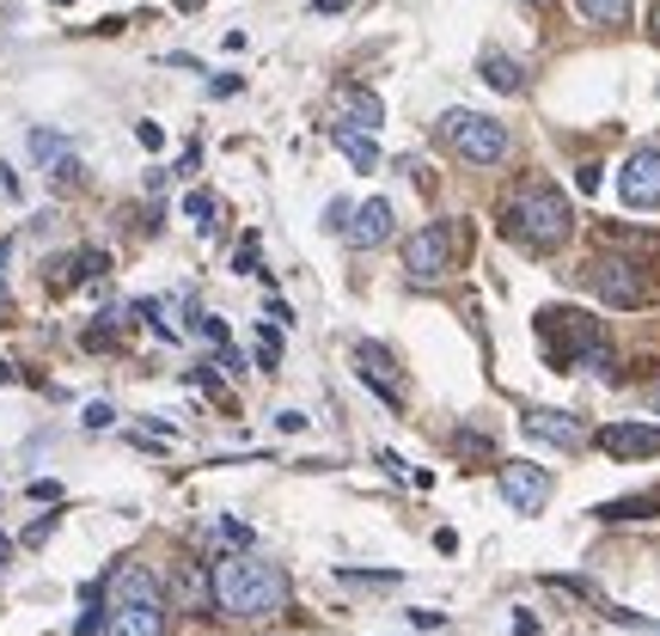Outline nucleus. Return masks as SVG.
<instances>
[{
  "instance_id": "1a4fd4ad",
  "label": "nucleus",
  "mask_w": 660,
  "mask_h": 636,
  "mask_svg": "<svg viewBox=\"0 0 660 636\" xmlns=\"http://www.w3.org/2000/svg\"><path fill=\"white\" fill-rule=\"evenodd\" d=\"M520 428H526L532 441H544V447H563V453H582L587 447V423L568 411H526L520 416Z\"/></svg>"
},
{
  "instance_id": "20e7f679",
  "label": "nucleus",
  "mask_w": 660,
  "mask_h": 636,
  "mask_svg": "<svg viewBox=\"0 0 660 636\" xmlns=\"http://www.w3.org/2000/svg\"><path fill=\"white\" fill-rule=\"evenodd\" d=\"M453 264H459V226H453V221H428L423 233L404 239V269H409V282H440Z\"/></svg>"
},
{
  "instance_id": "2eb2a0df",
  "label": "nucleus",
  "mask_w": 660,
  "mask_h": 636,
  "mask_svg": "<svg viewBox=\"0 0 660 636\" xmlns=\"http://www.w3.org/2000/svg\"><path fill=\"white\" fill-rule=\"evenodd\" d=\"M330 141H337V147L349 153V166H355V172H373V166H380V147H373V135L343 129V123H330Z\"/></svg>"
},
{
  "instance_id": "aec40b11",
  "label": "nucleus",
  "mask_w": 660,
  "mask_h": 636,
  "mask_svg": "<svg viewBox=\"0 0 660 636\" xmlns=\"http://www.w3.org/2000/svg\"><path fill=\"white\" fill-rule=\"evenodd\" d=\"M98 594H105V587H86V612H79V618H74V636H98V630H105V606H98Z\"/></svg>"
},
{
  "instance_id": "c85d7f7f",
  "label": "nucleus",
  "mask_w": 660,
  "mask_h": 636,
  "mask_svg": "<svg viewBox=\"0 0 660 636\" xmlns=\"http://www.w3.org/2000/svg\"><path fill=\"white\" fill-rule=\"evenodd\" d=\"M135 141H141V147H159V141H166V129H159V123H135Z\"/></svg>"
},
{
  "instance_id": "39448f33",
  "label": "nucleus",
  "mask_w": 660,
  "mask_h": 636,
  "mask_svg": "<svg viewBox=\"0 0 660 636\" xmlns=\"http://www.w3.org/2000/svg\"><path fill=\"white\" fill-rule=\"evenodd\" d=\"M587 288L606 306H648V282L636 276L630 257H599V264H587Z\"/></svg>"
},
{
  "instance_id": "f3484780",
  "label": "nucleus",
  "mask_w": 660,
  "mask_h": 636,
  "mask_svg": "<svg viewBox=\"0 0 660 636\" xmlns=\"http://www.w3.org/2000/svg\"><path fill=\"white\" fill-rule=\"evenodd\" d=\"M599 520H654L660 515V490H648V496H624V502H606V508H594Z\"/></svg>"
},
{
  "instance_id": "6ab92c4d",
  "label": "nucleus",
  "mask_w": 660,
  "mask_h": 636,
  "mask_svg": "<svg viewBox=\"0 0 660 636\" xmlns=\"http://www.w3.org/2000/svg\"><path fill=\"white\" fill-rule=\"evenodd\" d=\"M483 80L496 93H520V67L508 62V55H483Z\"/></svg>"
},
{
  "instance_id": "ddd939ff",
  "label": "nucleus",
  "mask_w": 660,
  "mask_h": 636,
  "mask_svg": "<svg viewBox=\"0 0 660 636\" xmlns=\"http://www.w3.org/2000/svg\"><path fill=\"white\" fill-rule=\"evenodd\" d=\"M355 368H361V380H368L373 392H380L385 404H392V411H397V404H404V380H397V361L385 356V349L361 343V349H355Z\"/></svg>"
},
{
  "instance_id": "2f4dec72",
  "label": "nucleus",
  "mask_w": 660,
  "mask_h": 636,
  "mask_svg": "<svg viewBox=\"0 0 660 636\" xmlns=\"http://www.w3.org/2000/svg\"><path fill=\"white\" fill-rule=\"evenodd\" d=\"M648 411H660V385H648Z\"/></svg>"
},
{
  "instance_id": "c9c22d12",
  "label": "nucleus",
  "mask_w": 660,
  "mask_h": 636,
  "mask_svg": "<svg viewBox=\"0 0 660 636\" xmlns=\"http://www.w3.org/2000/svg\"><path fill=\"white\" fill-rule=\"evenodd\" d=\"M532 7H551V0H532Z\"/></svg>"
},
{
  "instance_id": "4be33fe9",
  "label": "nucleus",
  "mask_w": 660,
  "mask_h": 636,
  "mask_svg": "<svg viewBox=\"0 0 660 636\" xmlns=\"http://www.w3.org/2000/svg\"><path fill=\"white\" fill-rule=\"evenodd\" d=\"M184 214H190V221H202V226H209V214H214V197H209V190H190V197H184Z\"/></svg>"
},
{
  "instance_id": "a211bd4d",
  "label": "nucleus",
  "mask_w": 660,
  "mask_h": 636,
  "mask_svg": "<svg viewBox=\"0 0 660 636\" xmlns=\"http://www.w3.org/2000/svg\"><path fill=\"white\" fill-rule=\"evenodd\" d=\"M575 7H582L594 25H630V7H636V0H575Z\"/></svg>"
},
{
  "instance_id": "7ed1b4c3",
  "label": "nucleus",
  "mask_w": 660,
  "mask_h": 636,
  "mask_svg": "<svg viewBox=\"0 0 660 636\" xmlns=\"http://www.w3.org/2000/svg\"><path fill=\"white\" fill-rule=\"evenodd\" d=\"M440 141L459 159H471V166H496L508 153V123L483 117V110H447L440 117Z\"/></svg>"
},
{
  "instance_id": "4468645a",
  "label": "nucleus",
  "mask_w": 660,
  "mask_h": 636,
  "mask_svg": "<svg viewBox=\"0 0 660 636\" xmlns=\"http://www.w3.org/2000/svg\"><path fill=\"white\" fill-rule=\"evenodd\" d=\"M110 594H117V606L123 600H153V606H166V600H159V582L141 570V563H123V570L110 575Z\"/></svg>"
},
{
  "instance_id": "473e14b6",
  "label": "nucleus",
  "mask_w": 660,
  "mask_h": 636,
  "mask_svg": "<svg viewBox=\"0 0 660 636\" xmlns=\"http://www.w3.org/2000/svg\"><path fill=\"white\" fill-rule=\"evenodd\" d=\"M7 551H13V544H7V539H0V570H7Z\"/></svg>"
},
{
  "instance_id": "72a5a7b5",
  "label": "nucleus",
  "mask_w": 660,
  "mask_h": 636,
  "mask_svg": "<svg viewBox=\"0 0 660 636\" xmlns=\"http://www.w3.org/2000/svg\"><path fill=\"white\" fill-rule=\"evenodd\" d=\"M178 7H184V13H196V7H202V0H178Z\"/></svg>"
},
{
  "instance_id": "f03ea898",
  "label": "nucleus",
  "mask_w": 660,
  "mask_h": 636,
  "mask_svg": "<svg viewBox=\"0 0 660 636\" xmlns=\"http://www.w3.org/2000/svg\"><path fill=\"white\" fill-rule=\"evenodd\" d=\"M508 233H514L520 245H526V252H556V245H568V233H575L568 197H563L556 184H532V190H520Z\"/></svg>"
},
{
  "instance_id": "dca6fc26",
  "label": "nucleus",
  "mask_w": 660,
  "mask_h": 636,
  "mask_svg": "<svg viewBox=\"0 0 660 636\" xmlns=\"http://www.w3.org/2000/svg\"><path fill=\"white\" fill-rule=\"evenodd\" d=\"M105 269H110V257H105V252H74V257H62V264H55V288L93 282V276H105Z\"/></svg>"
},
{
  "instance_id": "6e6552de",
  "label": "nucleus",
  "mask_w": 660,
  "mask_h": 636,
  "mask_svg": "<svg viewBox=\"0 0 660 636\" xmlns=\"http://www.w3.org/2000/svg\"><path fill=\"white\" fill-rule=\"evenodd\" d=\"M330 123H343V129H361V135H380L385 105L368 93V86H330Z\"/></svg>"
},
{
  "instance_id": "9d476101",
  "label": "nucleus",
  "mask_w": 660,
  "mask_h": 636,
  "mask_svg": "<svg viewBox=\"0 0 660 636\" xmlns=\"http://www.w3.org/2000/svg\"><path fill=\"white\" fill-rule=\"evenodd\" d=\"M166 630V606H153V600H123V606L105 612V630L98 636H159Z\"/></svg>"
},
{
  "instance_id": "f704fd0d",
  "label": "nucleus",
  "mask_w": 660,
  "mask_h": 636,
  "mask_svg": "<svg viewBox=\"0 0 660 636\" xmlns=\"http://www.w3.org/2000/svg\"><path fill=\"white\" fill-rule=\"evenodd\" d=\"M654 38H660V0H654Z\"/></svg>"
},
{
  "instance_id": "e433bc0d",
  "label": "nucleus",
  "mask_w": 660,
  "mask_h": 636,
  "mask_svg": "<svg viewBox=\"0 0 660 636\" xmlns=\"http://www.w3.org/2000/svg\"><path fill=\"white\" fill-rule=\"evenodd\" d=\"M55 7H74V0H55Z\"/></svg>"
},
{
  "instance_id": "9b49d317",
  "label": "nucleus",
  "mask_w": 660,
  "mask_h": 636,
  "mask_svg": "<svg viewBox=\"0 0 660 636\" xmlns=\"http://www.w3.org/2000/svg\"><path fill=\"white\" fill-rule=\"evenodd\" d=\"M599 447H606L611 459H654L660 428L654 423H611V428H599Z\"/></svg>"
},
{
  "instance_id": "412c9836",
  "label": "nucleus",
  "mask_w": 660,
  "mask_h": 636,
  "mask_svg": "<svg viewBox=\"0 0 660 636\" xmlns=\"http://www.w3.org/2000/svg\"><path fill=\"white\" fill-rule=\"evenodd\" d=\"M276 361H281V337H276V331H264V337H257V368L276 373Z\"/></svg>"
},
{
  "instance_id": "393cba45",
  "label": "nucleus",
  "mask_w": 660,
  "mask_h": 636,
  "mask_svg": "<svg viewBox=\"0 0 660 636\" xmlns=\"http://www.w3.org/2000/svg\"><path fill=\"white\" fill-rule=\"evenodd\" d=\"M214 532H221L226 544H252V527H238V520H221V527H214Z\"/></svg>"
},
{
  "instance_id": "a878e982",
  "label": "nucleus",
  "mask_w": 660,
  "mask_h": 636,
  "mask_svg": "<svg viewBox=\"0 0 660 636\" xmlns=\"http://www.w3.org/2000/svg\"><path fill=\"white\" fill-rule=\"evenodd\" d=\"M31 496H38V502H62V484H55V477H38V484H31Z\"/></svg>"
},
{
  "instance_id": "c756f323",
  "label": "nucleus",
  "mask_w": 660,
  "mask_h": 636,
  "mask_svg": "<svg viewBox=\"0 0 660 636\" xmlns=\"http://www.w3.org/2000/svg\"><path fill=\"white\" fill-rule=\"evenodd\" d=\"M50 532H55V515H43V520H38V527H31V532H25V544H43V539H50Z\"/></svg>"
},
{
  "instance_id": "423d86ee",
  "label": "nucleus",
  "mask_w": 660,
  "mask_h": 636,
  "mask_svg": "<svg viewBox=\"0 0 660 636\" xmlns=\"http://www.w3.org/2000/svg\"><path fill=\"white\" fill-rule=\"evenodd\" d=\"M496 484H502V502L520 508V515H544V502H551V471H539L526 459H508L496 471Z\"/></svg>"
},
{
  "instance_id": "f8f14e48",
  "label": "nucleus",
  "mask_w": 660,
  "mask_h": 636,
  "mask_svg": "<svg viewBox=\"0 0 660 636\" xmlns=\"http://www.w3.org/2000/svg\"><path fill=\"white\" fill-rule=\"evenodd\" d=\"M343 239L355 245V252H373V245H385V239H392V202H385V197L361 202L355 221L343 226Z\"/></svg>"
},
{
  "instance_id": "7c9ffc66",
  "label": "nucleus",
  "mask_w": 660,
  "mask_h": 636,
  "mask_svg": "<svg viewBox=\"0 0 660 636\" xmlns=\"http://www.w3.org/2000/svg\"><path fill=\"white\" fill-rule=\"evenodd\" d=\"M343 7H349V0H312V13H318V19H324V13H343Z\"/></svg>"
},
{
  "instance_id": "cd10ccee",
  "label": "nucleus",
  "mask_w": 660,
  "mask_h": 636,
  "mask_svg": "<svg viewBox=\"0 0 660 636\" xmlns=\"http://www.w3.org/2000/svg\"><path fill=\"white\" fill-rule=\"evenodd\" d=\"M459 453H483V459H489L496 447H489V435H471V428H465V435H459Z\"/></svg>"
},
{
  "instance_id": "b1692460",
  "label": "nucleus",
  "mask_w": 660,
  "mask_h": 636,
  "mask_svg": "<svg viewBox=\"0 0 660 636\" xmlns=\"http://www.w3.org/2000/svg\"><path fill=\"white\" fill-rule=\"evenodd\" d=\"M117 423V411H110V404H86V428H110Z\"/></svg>"
},
{
  "instance_id": "bb28decb",
  "label": "nucleus",
  "mask_w": 660,
  "mask_h": 636,
  "mask_svg": "<svg viewBox=\"0 0 660 636\" xmlns=\"http://www.w3.org/2000/svg\"><path fill=\"white\" fill-rule=\"evenodd\" d=\"M409 624H416V630H440V624H447V612H423V606H416V612H409Z\"/></svg>"
},
{
  "instance_id": "f257e3e1",
  "label": "nucleus",
  "mask_w": 660,
  "mask_h": 636,
  "mask_svg": "<svg viewBox=\"0 0 660 636\" xmlns=\"http://www.w3.org/2000/svg\"><path fill=\"white\" fill-rule=\"evenodd\" d=\"M209 594H214V612H226V618H269V612L288 606V575L252 551H233V556H214Z\"/></svg>"
},
{
  "instance_id": "0eeeda50",
  "label": "nucleus",
  "mask_w": 660,
  "mask_h": 636,
  "mask_svg": "<svg viewBox=\"0 0 660 636\" xmlns=\"http://www.w3.org/2000/svg\"><path fill=\"white\" fill-rule=\"evenodd\" d=\"M618 197L630 209H660V147H636L618 172Z\"/></svg>"
},
{
  "instance_id": "5701e85b",
  "label": "nucleus",
  "mask_w": 660,
  "mask_h": 636,
  "mask_svg": "<svg viewBox=\"0 0 660 636\" xmlns=\"http://www.w3.org/2000/svg\"><path fill=\"white\" fill-rule=\"evenodd\" d=\"M233 269H238V276H252V269H257V239H245V245H238Z\"/></svg>"
}]
</instances>
